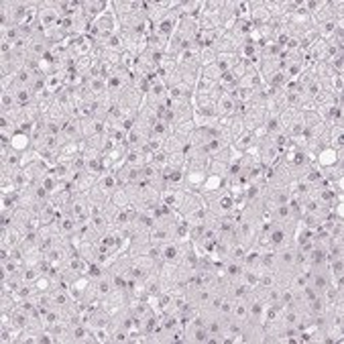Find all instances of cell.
<instances>
[{
  "label": "cell",
  "mask_w": 344,
  "mask_h": 344,
  "mask_svg": "<svg viewBox=\"0 0 344 344\" xmlns=\"http://www.w3.org/2000/svg\"><path fill=\"white\" fill-rule=\"evenodd\" d=\"M338 161H344V147L334 149V147L326 145V147H322V149L318 151V155H316V159H314V165L320 167V169H326V167L336 165Z\"/></svg>",
  "instance_id": "obj_1"
},
{
  "label": "cell",
  "mask_w": 344,
  "mask_h": 344,
  "mask_svg": "<svg viewBox=\"0 0 344 344\" xmlns=\"http://www.w3.org/2000/svg\"><path fill=\"white\" fill-rule=\"evenodd\" d=\"M178 23H180L178 13H176V11H169V13H165V17L155 25L153 35H159V37H163V39L169 41V37L178 31Z\"/></svg>",
  "instance_id": "obj_2"
},
{
  "label": "cell",
  "mask_w": 344,
  "mask_h": 344,
  "mask_svg": "<svg viewBox=\"0 0 344 344\" xmlns=\"http://www.w3.org/2000/svg\"><path fill=\"white\" fill-rule=\"evenodd\" d=\"M174 240H176V226L157 224L153 230H149V243H153V245H165V243H174Z\"/></svg>",
  "instance_id": "obj_3"
},
{
  "label": "cell",
  "mask_w": 344,
  "mask_h": 344,
  "mask_svg": "<svg viewBox=\"0 0 344 344\" xmlns=\"http://www.w3.org/2000/svg\"><path fill=\"white\" fill-rule=\"evenodd\" d=\"M104 11H108L106 0H82V17L88 19L90 23L94 19H98Z\"/></svg>",
  "instance_id": "obj_4"
},
{
  "label": "cell",
  "mask_w": 344,
  "mask_h": 344,
  "mask_svg": "<svg viewBox=\"0 0 344 344\" xmlns=\"http://www.w3.org/2000/svg\"><path fill=\"white\" fill-rule=\"evenodd\" d=\"M184 198H186V190H182V188H165V190H161V204L174 208V210H180V206L184 204Z\"/></svg>",
  "instance_id": "obj_5"
},
{
  "label": "cell",
  "mask_w": 344,
  "mask_h": 344,
  "mask_svg": "<svg viewBox=\"0 0 344 344\" xmlns=\"http://www.w3.org/2000/svg\"><path fill=\"white\" fill-rule=\"evenodd\" d=\"M204 206H208V204H206V200L200 192H186V198H184V204L180 206V212H182V216H188V214H192V212H196Z\"/></svg>",
  "instance_id": "obj_6"
},
{
  "label": "cell",
  "mask_w": 344,
  "mask_h": 344,
  "mask_svg": "<svg viewBox=\"0 0 344 344\" xmlns=\"http://www.w3.org/2000/svg\"><path fill=\"white\" fill-rule=\"evenodd\" d=\"M208 178V171H186L184 176V190L186 192H200Z\"/></svg>",
  "instance_id": "obj_7"
},
{
  "label": "cell",
  "mask_w": 344,
  "mask_h": 344,
  "mask_svg": "<svg viewBox=\"0 0 344 344\" xmlns=\"http://www.w3.org/2000/svg\"><path fill=\"white\" fill-rule=\"evenodd\" d=\"M275 257H277V265H275V267L295 271V247H293V245H287V247H283V249H277V251H275Z\"/></svg>",
  "instance_id": "obj_8"
},
{
  "label": "cell",
  "mask_w": 344,
  "mask_h": 344,
  "mask_svg": "<svg viewBox=\"0 0 344 344\" xmlns=\"http://www.w3.org/2000/svg\"><path fill=\"white\" fill-rule=\"evenodd\" d=\"M61 134L65 136V141H80V139H84V134H82V120L67 116L61 122Z\"/></svg>",
  "instance_id": "obj_9"
},
{
  "label": "cell",
  "mask_w": 344,
  "mask_h": 344,
  "mask_svg": "<svg viewBox=\"0 0 344 344\" xmlns=\"http://www.w3.org/2000/svg\"><path fill=\"white\" fill-rule=\"evenodd\" d=\"M33 149V139L29 132H23V130H17L13 136H11V151L15 153H27Z\"/></svg>",
  "instance_id": "obj_10"
},
{
  "label": "cell",
  "mask_w": 344,
  "mask_h": 344,
  "mask_svg": "<svg viewBox=\"0 0 344 344\" xmlns=\"http://www.w3.org/2000/svg\"><path fill=\"white\" fill-rule=\"evenodd\" d=\"M332 283V277L328 273V269H314L312 275H309V285L318 291V293H324Z\"/></svg>",
  "instance_id": "obj_11"
},
{
  "label": "cell",
  "mask_w": 344,
  "mask_h": 344,
  "mask_svg": "<svg viewBox=\"0 0 344 344\" xmlns=\"http://www.w3.org/2000/svg\"><path fill=\"white\" fill-rule=\"evenodd\" d=\"M186 330V342H192V344H208L210 340V334L206 330V326H184Z\"/></svg>",
  "instance_id": "obj_12"
},
{
  "label": "cell",
  "mask_w": 344,
  "mask_h": 344,
  "mask_svg": "<svg viewBox=\"0 0 344 344\" xmlns=\"http://www.w3.org/2000/svg\"><path fill=\"white\" fill-rule=\"evenodd\" d=\"M161 261L165 263H180L182 261V247L180 243H165L161 245Z\"/></svg>",
  "instance_id": "obj_13"
},
{
  "label": "cell",
  "mask_w": 344,
  "mask_h": 344,
  "mask_svg": "<svg viewBox=\"0 0 344 344\" xmlns=\"http://www.w3.org/2000/svg\"><path fill=\"white\" fill-rule=\"evenodd\" d=\"M307 261L314 269H326L328 267V249L316 243V249L307 255Z\"/></svg>",
  "instance_id": "obj_14"
},
{
  "label": "cell",
  "mask_w": 344,
  "mask_h": 344,
  "mask_svg": "<svg viewBox=\"0 0 344 344\" xmlns=\"http://www.w3.org/2000/svg\"><path fill=\"white\" fill-rule=\"evenodd\" d=\"M94 281L88 277V275H78L74 281H72V287H70V293H72V297L74 299H82L84 297V293L90 289V285H92Z\"/></svg>",
  "instance_id": "obj_15"
},
{
  "label": "cell",
  "mask_w": 344,
  "mask_h": 344,
  "mask_svg": "<svg viewBox=\"0 0 344 344\" xmlns=\"http://www.w3.org/2000/svg\"><path fill=\"white\" fill-rule=\"evenodd\" d=\"M200 9H202V0H182V5L176 13H178V17L200 19Z\"/></svg>",
  "instance_id": "obj_16"
},
{
  "label": "cell",
  "mask_w": 344,
  "mask_h": 344,
  "mask_svg": "<svg viewBox=\"0 0 344 344\" xmlns=\"http://www.w3.org/2000/svg\"><path fill=\"white\" fill-rule=\"evenodd\" d=\"M216 112H218V116H234L236 114V100L226 92L216 102Z\"/></svg>",
  "instance_id": "obj_17"
},
{
  "label": "cell",
  "mask_w": 344,
  "mask_h": 344,
  "mask_svg": "<svg viewBox=\"0 0 344 344\" xmlns=\"http://www.w3.org/2000/svg\"><path fill=\"white\" fill-rule=\"evenodd\" d=\"M84 84H86V88L90 90L92 96H106V94H108V84H106V80L100 78V76L88 78Z\"/></svg>",
  "instance_id": "obj_18"
},
{
  "label": "cell",
  "mask_w": 344,
  "mask_h": 344,
  "mask_svg": "<svg viewBox=\"0 0 344 344\" xmlns=\"http://www.w3.org/2000/svg\"><path fill=\"white\" fill-rule=\"evenodd\" d=\"M96 186H100L108 196L114 192V190H118V182H116V174H112V171H104V174H100L98 176V182H96Z\"/></svg>",
  "instance_id": "obj_19"
},
{
  "label": "cell",
  "mask_w": 344,
  "mask_h": 344,
  "mask_svg": "<svg viewBox=\"0 0 344 344\" xmlns=\"http://www.w3.org/2000/svg\"><path fill=\"white\" fill-rule=\"evenodd\" d=\"M49 297H51V305H55V307H65V305H70L74 301L72 293L65 291V289H59V287H53L49 291Z\"/></svg>",
  "instance_id": "obj_20"
},
{
  "label": "cell",
  "mask_w": 344,
  "mask_h": 344,
  "mask_svg": "<svg viewBox=\"0 0 344 344\" xmlns=\"http://www.w3.org/2000/svg\"><path fill=\"white\" fill-rule=\"evenodd\" d=\"M265 128H267V132L271 134V136H275V134H279V132H283V124H281V118H279V112H267L265 114Z\"/></svg>",
  "instance_id": "obj_21"
},
{
  "label": "cell",
  "mask_w": 344,
  "mask_h": 344,
  "mask_svg": "<svg viewBox=\"0 0 344 344\" xmlns=\"http://www.w3.org/2000/svg\"><path fill=\"white\" fill-rule=\"evenodd\" d=\"M243 273H245V267H243V263H240V261H232V259H228V261L224 263V275H226L230 281H240Z\"/></svg>",
  "instance_id": "obj_22"
},
{
  "label": "cell",
  "mask_w": 344,
  "mask_h": 344,
  "mask_svg": "<svg viewBox=\"0 0 344 344\" xmlns=\"http://www.w3.org/2000/svg\"><path fill=\"white\" fill-rule=\"evenodd\" d=\"M96 283V293H98V297H108V293L114 289V285H112V277H110V273H106V275H102L100 279H96L94 281Z\"/></svg>",
  "instance_id": "obj_23"
},
{
  "label": "cell",
  "mask_w": 344,
  "mask_h": 344,
  "mask_svg": "<svg viewBox=\"0 0 344 344\" xmlns=\"http://www.w3.org/2000/svg\"><path fill=\"white\" fill-rule=\"evenodd\" d=\"M238 63V55L236 53H224V55H218L216 59V67L224 74V72H230L234 65Z\"/></svg>",
  "instance_id": "obj_24"
},
{
  "label": "cell",
  "mask_w": 344,
  "mask_h": 344,
  "mask_svg": "<svg viewBox=\"0 0 344 344\" xmlns=\"http://www.w3.org/2000/svg\"><path fill=\"white\" fill-rule=\"evenodd\" d=\"M86 198H88L90 204H98V206H104V204L110 200V196H108L100 186H94V188L86 194Z\"/></svg>",
  "instance_id": "obj_25"
},
{
  "label": "cell",
  "mask_w": 344,
  "mask_h": 344,
  "mask_svg": "<svg viewBox=\"0 0 344 344\" xmlns=\"http://www.w3.org/2000/svg\"><path fill=\"white\" fill-rule=\"evenodd\" d=\"M15 106H19L15 92H13V90H3V96H0V112L5 114V112H9V110H13Z\"/></svg>",
  "instance_id": "obj_26"
},
{
  "label": "cell",
  "mask_w": 344,
  "mask_h": 344,
  "mask_svg": "<svg viewBox=\"0 0 344 344\" xmlns=\"http://www.w3.org/2000/svg\"><path fill=\"white\" fill-rule=\"evenodd\" d=\"M110 202H112L116 208H128V206H130V198H128V194H126L124 188L114 190V192L110 194Z\"/></svg>",
  "instance_id": "obj_27"
},
{
  "label": "cell",
  "mask_w": 344,
  "mask_h": 344,
  "mask_svg": "<svg viewBox=\"0 0 344 344\" xmlns=\"http://www.w3.org/2000/svg\"><path fill=\"white\" fill-rule=\"evenodd\" d=\"M307 285H309V279H307V275H305L303 271H293V275H291V281H289V287H291L293 291H303Z\"/></svg>",
  "instance_id": "obj_28"
},
{
  "label": "cell",
  "mask_w": 344,
  "mask_h": 344,
  "mask_svg": "<svg viewBox=\"0 0 344 344\" xmlns=\"http://www.w3.org/2000/svg\"><path fill=\"white\" fill-rule=\"evenodd\" d=\"M216 59H218V53L214 47H202V51H200V67L202 70L208 65H214Z\"/></svg>",
  "instance_id": "obj_29"
},
{
  "label": "cell",
  "mask_w": 344,
  "mask_h": 344,
  "mask_svg": "<svg viewBox=\"0 0 344 344\" xmlns=\"http://www.w3.org/2000/svg\"><path fill=\"white\" fill-rule=\"evenodd\" d=\"M255 143H257L255 134H253V132H249V130H245L243 134H238V136L234 139V143H232V145H234L238 151H243V153H245V151H247L251 145H255Z\"/></svg>",
  "instance_id": "obj_30"
},
{
  "label": "cell",
  "mask_w": 344,
  "mask_h": 344,
  "mask_svg": "<svg viewBox=\"0 0 344 344\" xmlns=\"http://www.w3.org/2000/svg\"><path fill=\"white\" fill-rule=\"evenodd\" d=\"M328 273L330 277H342L344 275V257H334V259H328Z\"/></svg>",
  "instance_id": "obj_31"
},
{
  "label": "cell",
  "mask_w": 344,
  "mask_h": 344,
  "mask_svg": "<svg viewBox=\"0 0 344 344\" xmlns=\"http://www.w3.org/2000/svg\"><path fill=\"white\" fill-rule=\"evenodd\" d=\"M194 128H196L194 118H192V120H178V122L174 124V132L180 134V136H188V139H190V134L194 132Z\"/></svg>",
  "instance_id": "obj_32"
},
{
  "label": "cell",
  "mask_w": 344,
  "mask_h": 344,
  "mask_svg": "<svg viewBox=\"0 0 344 344\" xmlns=\"http://www.w3.org/2000/svg\"><path fill=\"white\" fill-rule=\"evenodd\" d=\"M232 318H234V320H240V322H247V320H249V305H247L245 299H234Z\"/></svg>",
  "instance_id": "obj_33"
},
{
  "label": "cell",
  "mask_w": 344,
  "mask_h": 344,
  "mask_svg": "<svg viewBox=\"0 0 344 344\" xmlns=\"http://www.w3.org/2000/svg\"><path fill=\"white\" fill-rule=\"evenodd\" d=\"M228 165L230 163H224V161H218V159H210L208 161V174H212V176H228Z\"/></svg>",
  "instance_id": "obj_34"
},
{
  "label": "cell",
  "mask_w": 344,
  "mask_h": 344,
  "mask_svg": "<svg viewBox=\"0 0 344 344\" xmlns=\"http://www.w3.org/2000/svg\"><path fill=\"white\" fill-rule=\"evenodd\" d=\"M110 226H114V224H110L108 222V218L104 216V214H100V216H92V228L102 236V234H106L108 230H110Z\"/></svg>",
  "instance_id": "obj_35"
},
{
  "label": "cell",
  "mask_w": 344,
  "mask_h": 344,
  "mask_svg": "<svg viewBox=\"0 0 344 344\" xmlns=\"http://www.w3.org/2000/svg\"><path fill=\"white\" fill-rule=\"evenodd\" d=\"M171 132H174V128H171L167 122H163V120H155V122L151 124V134H155V136L167 139Z\"/></svg>",
  "instance_id": "obj_36"
},
{
  "label": "cell",
  "mask_w": 344,
  "mask_h": 344,
  "mask_svg": "<svg viewBox=\"0 0 344 344\" xmlns=\"http://www.w3.org/2000/svg\"><path fill=\"white\" fill-rule=\"evenodd\" d=\"M33 287H35V291H37V293H49V291L55 287V283L51 281V277H49V275H41V277L33 283Z\"/></svg>",
  "instance_id": "obj_37"
},
{
  "label": "cell",
  "mask_w": 344,
  "mask_h": 344,
  "mask_svg": "<svg viewBox=\"0 0 344 344\" xmlns=\"http://www.w3.org/2000/svg\"><path fill=\"white\" fill-rule=\"evenodd\" d=\"M230 132H232V136L236 139L238 134H243L245 132V120H243V116H238V114H234V116H230V122H228V126H226Z\"/></svg>",
  "instance_id": "obj_38"
},
{
  "label": "cell",
  "mask_w": 344,
  "mask_h": 344,
  "mask_svg": "<svg viewBox=\"0 0 344 344\" xmlns=\"http://www.w3.org/2000/svg\"><path fill=\"white\" fill-rule=\"evenodd\" d=\"M37 243H39V230H27V232L23 234L21 247H23V251H27V249L37 247Z\"/></svg>",
  "instance_id": "obj_39"
},
{
  "label": "cell",
  "mask_w": 344,
  "mask_h": 344,
  "mask_svg": "<svg viewBox=\"0 0 344 344\" xmlns=\"http://www.w3.org/2000/svg\"><path fill=\"white\" fill-rule=\"evenodd\" d=\"M110 332H112V342L114 344H124L128 342V330L122 326H112L110 324Z\"/></svg>",
  "instance_id": "obj_40"
},
{
  "label": "cell",
  "mask_w": 344,
  "mask_h": 344,
  "mask_svg": "<svg viewBox=\"0 0 344 344\" xmlns=\"http://www.w3.org/2000/svg\"><path fill=\"white\" fill-rule=\"evenodd\" d=\"M53 174H55L59 180H70V176H72V163L57 161V165L53 167Z\"/></svg>",
  "instance_id": "obj_41"
},
{
  "label": "cell",
  "mask_w": 344,
  "mask_h": 344,
  "mask_svg": "<svg viewBox=\"0 0 344 344\" xmlns=\"http://www.w3.org/2000/svg\"><path fill=\"white\" fill-rule=\"evenodd\" d=\"M106 273H108V271H106V269H104V267H102L98 261H92V263H88V273H86V275H88L92 281L100 279V277H102V275H106Z\"/></svg>",
  "instance_id": "obj_42"
},
{
  "label": "cell",
  "mask_w": 344,
  "mask_h": 344,
  "mask_svg": "<svg viewBox=\"0 0 344 344\" xmlns=\"http://www.w3.org/2000/svg\"><path fill=\"white\" fill-rule=\"evenodd\" d=\"M247 249H249V247L243 245V243H232V247H230V251H228V259H232V261H243Z\"/></svg>",
  "instance_id": "obj_43"
},
{
  "label": "cell",
  "mask_w": 344,
  "mask_h": 344,
  "mask_svg": "<svg viewBox=\"0 0 344 344\" xmlns=\"http://www.w3.org/2000/svg\"><path fill=\"white\" fill-rule=\"evenodd\" d=\"M124 174L128 184H139L143 180V167H124Z\"/></svg>",
  "instance_id": "obj_44"
},
{
  "label": "cell",
  "mask_w": 344,
  "mask_h": 344,
  "mask_svg": "<svg viewBox=\"0 0 344 344\" xmlns=\"http://www.w3.org/2000/svg\"><path fill=\"white\" fill-rule=\"evenodd\" d=\"M232 305H234V299L228 297V295H224V297H222V303L218 305V314L224 316V318H230V316H232Z\"/></svg>",
  "instance_id": "obj_45"
},
{
  "label": "cell",
  "mask_w": 344,
  "mask_h": 344,
  "mask_svg": "<svg viewBox=\"0 0 344 344\" xmlns=\"http://www.w3.org/2000/svg\"><path fill=\"white\" fill-rule=\"evenodd\" d=\"M37 247H39V251H41V253H49V251L55 247V238H53V234H51V236H39Z\"/></svg>",
  "instance_id": "obj_46"
},
{
  "label": "cell",
  "mask_w": 344,
  "mask_h": 344,
  "mask_svg": "<svg viewBox=\"0 0 344 344\" xmlns=\"http://www.w3.org/2000/svg\"><path fill=\"white\" fill-rule=\"evenodd\" d=\"M167 161H169V155L161 149V151H157L155 155H153V165L157 167V169H163V167H167Z\"/></svg>",
  "instance_id": "obj_47"
},
{
  "label": "cell",
  "mask_w": 344,
  "mask_h": 344,
  "mask_svg": "<svg viewBox=\"0 0 344 344\" xmlns=\"http://www.w3.org/2000/svg\"><path fill=\"white\" fill-rule=\"evenodd\" d=\"M344 74H334L330 78V86H332V92H344Z\"/></svg>",
  "instance_id": "obj_48"
},
{
  "label": "cell",
  "mask_w": 344,
  "mask_h": 344,
  "mask_svg": "<svg viewBox=\"0 0 344 344\" xmlns=\"http://www.w3.org/2000/svg\"><path fill=\"white\" fill-rule=\"evenodd\" d=\"M86 163H88V159H86L82 153H78V155L72 159V171H86Z\"/></svg>",
  "instance_id": "obj_49"
},
{
  "label": "cell",
  "mask_w": 344,
  "mask_h": 344,
  "mask_svg": "<svg viewBox=\"0 0 344 344\" xmlns=\"http://www.w3.org/2000/svg\"><path fill=\"white\" fill-rule=\"evenodd\" d=\"M202 76H206V78H210V80L218 82V80H220V76H222V72H220V70L216 67V63H214V65L204 67V70H202Z\"/></svg>",
  "instance_id": "obj_50"
}]
</instances>
